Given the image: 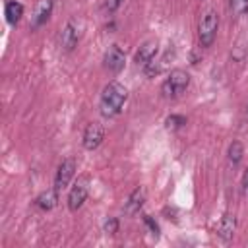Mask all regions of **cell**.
Instances as JSON below:
<instances>
[{
  "label": "cell",
  "mask_w": 248,
  "mask_h": 248,
  "mask_svg": "<svg viewBox=\"0 0 248 248\" xmlns=\"http://www.w3.org/2000/svg\"><path fill=\"white\" fill-rule=\"evenodd\" d=\"M128 99V89L118 81H108L101 91L99 110L105 118H112L122 112V107Z\"/></svg>",
  "instance_id": "6da1fadb"
},
{
  "label": "cell",
  "mask_w": 248,
  "mask_h": 248,
  "mask_svg": "<svg viewBox=\"0 0 248 248\" xmlns=\"http://www.w3.org/2000/svg\"><path fill=\"white\" fill-rule=\"evenodd\" d=\"M188 85H190V74L182 68H174L161 83V95L165 99H176L188 89Z\"/></svg>",
  "instance_id": "7a4b0ae2"
},
{
  "label": "cell",
  "mask_w": 248,
  "mask_h": 248,
  "mask_svg": "<svg viewBox=\"0 0 248 248\" xmlns=\"http://www.w3.org/2000/svg\"><path fill=\"white\" fill-rule=\"evenodd\" d=\"M219 29V14L215 10H205L198 23V41L203 48L211 46Z\"/></svg>",
  "instance_id": "3957f363"
},
{
  "label": "cell",
  "mask_w": 248,
  "mask_h": 248,
  "mask_svg": "<svg viewBox=\"0 0 248 248\" xmlns=\"http://www.w3.org/2000/svg\"><path fill=\"white\" fill-rule=\"evenodd\" d=\"M87 194H89V178L87 176H79L74 186L70 188L68 192V209L70 211H78L83 202L87 200Z\"/></svg>",
  "instance_id": "277c9868"
},
{
  "label": "cell",
  "mask_w": 248,
  "mask_h": 248,
  "mask_svg": "<svg viewBox=\"0 0 248 248\" xmlns=\"http://www.w3.org/2000/svg\"><path fill=\"white\" fill-rule=\"evenodd\" d=\"M76 159L74 157H66V159H62V163L58 165V169H56V174H54V188L60 192V190H64L68 184H70V180L74 178V174H76Z\"/></svg>",
  "instance_id": "5b68a950"
},
{
  "label": "cell",
  "mask_w": 248,
  "mask_h": 248,
  "mask_svg": "<svg viewBox=\"0 0 248 248\" xmlns=\"http://www.w3.org/2000/svg\"><path fill=\"white\" fill-rule=\"evenodd\" d=\"M124 64H126V56L122 52V48L118 45H110L103 56V66L112 72V74H118L124 70Z\"/></svg>",
  "instance_id": "8992f818"
},
{
  "label": "cell",
  "mask_w": 248,
  "mask_h": 248,
  "mask_svg": "<svg viewBox=\"0 0 248 248\" xmlns=\"http://www.w3.org/2000/svg\"><path fill=\"white\" fill-rule=\"evenodd\" d=\"M103 140H105V128L99 122H89L83 130V140H81L83 147L87 151H93L103 143Z\"/></svg>",
  "instance_id": "52a82bcc"
},
{
  "label": "cell",
  "mask_w": 248,
  "mask_h": 248,
  "mask_svg": "<svg viewBox=\"0 0 248 248\" xmlns=\"http://www.w3.org/2000/svg\"><path fill=\"white\" fill-rule=\"evenodd\" d=\"M157 52H159V43H157L155 39H147V41H143V43L140 45V48L136 50L134 62L145 66L147 62H151V60L157 56Z\"/></svg>",
  "instance_id": "ba28073f"
},
{
  "label": "cell",
  "mask_w": 248,
  "mask_h": 248,
  "mask_svg": "<svg viewBox=\"0 0 248 248\" xmlns=\"http://www.w3.org/2000/svg\"><path fill=\"white\" fill-rule=\"evenodd\" d=\"M143 203H145V188L143 186H138L126 198V202H124V213L128 217H132V215L140 213V209L143 207Z\"/></svg>",
  "instance_id": "9c48e42d"
},
{
  "label": "cell",
  "mask_w": 248,
  "mask_h": 248,
  "mask_svg": "<svg viewBox=\"0 0 248 248\" xmlns=\"http://www.w3.org/2000/svg\"><path fill=\"white\" fill-rule=\"evenodd\" d=\"M78 41H79V27H78V21H76V19H70V21L64 25L62 33H60V45L64 46V50H74L76 45H78Z\"/></svg>",
  "instance_id": "30bf717a"
},
{
  "label": "cell",
  "mask_w": 248,
  "mask_h": 248,
  "mask_svg": "<svg viewBox=\"0 0 248 248\" xmlns=\"http://www.w3.org/2000/svg\"><path fill=\"white\" fill-rule=\"evenodd\" d=\"M234 231H236V215L234 213H225L221 217V221L217 223V236L223 242H229V240H232Z\"/></svg>",
  "instance_id": "8fae6325"
},
{
  "label": "cell",
  "mask_w": 248,
  "mask_h": 248,
  "mask_svg": "<svg viewBox=\"0 0 248 248\" xmlns=\"http://www.w3.org/2000/svg\"><path fill=\"white\" fill-rule=\"evenodd\" d=\"M52 8H54V2L52 0H41L35 8V14H33V19H31V29H39L41 25H45L52 14Z\"/></svg>",
  "instance_id": "7c38bea8"
},
{
  "label": "cell",
  "mask_w": 248,
  "mask_h": 248,
  "mask_svg": "<svg viewBox=\"0 0 248 248\" xmlns=\"http://www.w3.org/2000/svg\"><path fill=\"white\" fill-rule=\"evenodd\" d=\"M58 203V190L52 186L45 192H41L37 198H35V205L41 209V211H50L52 207H56Z\"/></svg>",
  "instance_id": "4fadbf2b"
},
{
  "label": "cell",
  "mask_w": 248,
  "mask_h": 248,
  "mask_svg": "<svg viewBox=\"0 0 248 248\" xmlns=\"http://www.w3.org/2000/svg\"><path fill=\"white\" fill-rule=\"evenodd\" d=\"M4 14H6V21L10 25H17L21 16H23V4H19L16 0H10L6 4V8H4Z\"/></svg>",
  "instance_id": "5bb4252c"
},
{
  "label": "cell",
  "mask_w": 248,
  "mask_h": 248,
  "mask_svg": "<svg viewBox=\"0 0 248 248\" xmlns=\"http://www.w3.org/2000/svg\"><path fill=\"white\" fill-rule=\"evenodd\" d=\"M242 155H244V145H242L238 140H234V141L229 145V149H227V159H229V163H231L232 167H236V165L242 161Z\"/></svg>",
  "instance_id": "9a60e30c"
},
{
  "label": "cell",
  "mask_w": 248,
  "mask_h": 248,
  "mask_svg": "<svg viewBox=\"0 0 248 248\" xmlns=\"http://www.w3.org/2000/svg\"><path fill=\"white\" fill-rule=\"evenodd\" d=\"M229 8L234 17H242L248 12V0H229Z\"/></svg>",
  "instance_id": "2e32d148"
},
{
  "label": "cell",
  "mask_w": 248,
  "mask_h": 248,
  "mask_svg": "<svg viewBox=\"0 0 248 248\" xmlns=\"http://www.w3.org/2000/svg\"><path fill=\"white\" fill-rule=\"evenodd\" d=\"M165 124H167L169 130H178V128H182L186 124V118L182 114H170V116H167Z\"/></svg>",
  "instance_id": "e0dca14e"
},
{
  "label": "cell",
  "mask_w": 248,
  "mask_h": 248,
  "mask_svg": "<svg viewBox=\"0 0 248 248\" xmlns=\"http://www.w3.org/2000/svg\"><path fill=\"white\" fill-rule=\"evenodd\" d=\"M143 72H145V76L153 78V76H157V74L161 72V64H159V62H155V58H153L151 62H147V64L143 66Z\"/></svg>",
  "instance_id": "ac0fdd59"
},
{
  "label": "cell",
  "mask_w": 248,
  "mask_h": 248,
  "mask_svg": "<svg viewBox=\"0 0 248 248\" xmlns=\"http://www.w3.org/2000/svg\"><path fill=\"white\" fill-rule=\"evenodd\" d=\"M103 229H105L107 234H114V232L118 231V219H116V217H108V219L105 221Z\"/></svg>",
  "instance_id": "d6986e66"
},
{
  "label": "cell",
  "mask_w": 248,
  "mask_h": 248,
  "mask_svg": "<svg viewBox=\"0 0 248 248\" xmlns=\"http://www.w3.org/2000/svg\"><path fill=\"white\" fill-rule=\"evenodd\" d=\"M143 223L149 227V231H151V234H153V236H159V225H157L149 215H143Z\"/></svg>",
  "instance_id": "ffe728a7"
},
{
  "label": "cell",
  "mask_w": 248,
  "mask_h": 248,
  "mask_svg": "<svg viewBox=\"0 0 248 248\" xmlns=\"http://www.w3.org/2000/svg\"><path fill=\"white\" fill-rule=\"evenodd\" d=\"M240 194L248 198V169L242 172V178H240Z\"/></svg>",
  "instance_id": "44dd1931"
},
{
  "label": "cell",
  "mask_w": 248,
  "mask_h": 248,
  "mask_svg": "<svg viewBox=\"0 0 248 248\" xmlns=\"http://www.w3.org/2000/svg\"><path fill=\"white\" fill-rule=\"evenodd\" d=\"M120 4H122V0H105V10L107 12H114V10L120 8Z\"/></svg>",
  "instance_id": "7402d4cb"
}]
</instances>
